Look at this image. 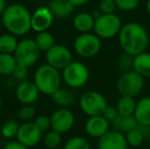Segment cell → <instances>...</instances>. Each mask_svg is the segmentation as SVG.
Returning <instances> with one entry per match:
<instances>
[{
    "label": "cell",
    "mask_w": 150,
    "mask_h": 149,
    "mask_svg": "<svg viewBox=\"0 0 150 149\" xmlns=\"http://www.w3.org/2000/svg\"><path fill=\"white\" fill-rule=\"evenodd\" d=\"M117 7L122 11H133L140 4V0H115Z\"/></svg>",
    "instance_id": "cell-31"
},
{
    "label": "cell",
    "mask_w": 150,
    "mask_h": 149,
    "mask_svg": "<svg viewBox=\"0 0 150 149\" xmlns=\"http://www.w3.org/2000/svg\"><path fill=\"white\" fill-rule=\"evenodd\" d=\"M18 45L16 36L12 34H3L0 36V53L14 54Z\"/></svg>",
    "instance_id": "cell-25"
},
{
    "label": "cell",
    "mask_w": 150,
    "mask_h": 149,
    "mask_svg": "<svg viewBox=\"0 0 150 149\" xmlns=\"http://www.w3.org/2000/svg\"><path fill=\"white\" fill-rule=\"evenodd\" d=\"M20 124L16 119H8L2 125L1 127V135L5 139H12L16 137L18 129H20Z\"/></svg>",
    "instance_id": "cell-28"
},
{
    "label": "cell",
    "mask_w": 150,
    "mask_h": 149,
    "mask_svg": "<svg viewBox=\"0 0 150 149\" xmlns=\"http://www.w3.org/2000/svg\"><path fill=\"white\" fill-rule=\"evenodd\" d=\"M62 80L71 89H79L88 83L90 78L89 68L82 61H71L62 70Z\"/></svg>",
    "instance_id": "cell-4"
},
{
    "label": "cell",
    "mask_w": 150,
    "mask_h": 149,
    "mask_svg": "<svg viewBox=\"0 0 150 149\" xmlns=\"http://www.w3.org/2000/svg\"><path fill=\"white\" fill-rule=\"evenodd\" d=\"M75 7L69 0H51L49 8L53 16L58 18H67L73 14Z\"/></svg>",
    "instance_id": "cell-19"
},
{
    "label": "cell",
    "mask_w": 150,
    "mask_h": 149,
    "mask_svg": "<svg viewBox=\"0 0 150 149\" xmlns=\"http://www.w3.org/2000/svg\"><path fill=\"white\" fill-rule=\"evenodd\" d=\"M126 135L115 130H109L98 139V149H128Z\"/></svg>",
    "instance_id": "cell-15"
},
{
    "label": "cell",
    "mask_w": 150,
    "mask_h": 149,
    "mask_svg": "<svg viewBox=\"0 0 150 149\" xmlns=\"http://www.w3.org/2000/svg\"><path fill=\"white\" fill-rule=\"evenodd\" d=\"M73 25L74 28L81 34L91 33L94 30L95 18L89 12H80L74 16Z\"/></svg>",
    "instance_id": "cell-18"
},
{
    "label": "cell",
    "mask_w": 150,
    "mask_h": 149,
    "mask_svg": "<svg viewBox=\"0 0 150 149\" xmlns=\"http://www.w3.org/2000/svg\"><path fill=\"white\" fill-rule=\"evenodd\" d=\"M102 115L111 124V121H113L117 117H119V112H117V109L115 106L107 105V107L104 109Z\"/></svg>",
    "instance_id": "cell-36"
},
{
    "label": "cell",
    "mask_w": 150,
    "mask_h": 149,
    "mask_svg": "<svg viewBox=\"0 0 150 149\" xmlns=\"http://www.w3.org/2000/svg\"><path fill=\"white\" fill-rule=\"evenodd\" d=\"M3 149H30L27 146H25L24 144H22L21 142L16 141H10L8 143H6V145L4 146Z\"/></svg>",
    "instance_id": "cell-38"
},
{
    "label": "cell",
    "mask_w": 150,
    "mask_h": 149,
    "mask_svg": "<svg viewBox=\"0 0 150 149\" xmlns=\"http://www.w3.org/2000/svg\"><path fill=\"white\" fill-rule=\"evenodd\" d=\"M63 149H91V147L86 138L82 136H75L65 142Z\"/></svg>",
    "instance_id": "cell-30"
},
{
    "label": "cell",
    "mask_w": 150,
    "mask_h": 149,
    "mask_svg": "<svg viewBox=\"0 0 150 149\" xmlns=\"http://www.w3.org/2000/svg\"><path fill=\"white\" fill-rule=\"evenodd\" d=\"M47 64L58 71H62L73 61V54L67 47L60 44H55L45 54Z\"/></svg>",
    "instance_id": "cell-10"
},
{
    "label": "cell",
    "mask_w": 150,
    "mask_h": 149,
    "mask_svg": "<svg viewBox=\"0 0 150 149\" xmlns=\"http://www.w3.org/2000/svg\"><path fill=\"white\" fill-rule=\"evenodd\" d=\"M149 27H150V25H149Z\"/></svg>",
    "instance_id": "cell-44"
},
{
    "label": "cell",
    "mask_w": 150,
    "mask_h": 149,
    "mask_svg": "<svg viewBox=\"0 0 150 149\" xmlns=\"http://www.w3.org/2000/svg\"><path fill=\"white\" fill-rule=\"evenodd\" d=\"M34 124L36 125V127L43 133V132H47L49 129H51V123H50V117L47 115H38L37 117H35Z\"/></svg>",
    "instance_id": "cell-33"
},
{
    "label": "cell",
    "mask_w": 150,
    "mask_h": 149,
    "mask_svg": "<svg viewBox=\"0 0 150 149\" xmlns=\"http://www.w3.org/2000/svg\"><path fill=\"white\" fill-rule=\"evenodd\" d=\"M55 149H63V148H60V147H58V148H55Z\"/></svg>",
    "instance_id": "cell-43"
},
{
    "label": "cell",
    "mask_w": 150,
    "mask_h": 149,
    "mask_svg": "<svg viewBox=\"0 0 150 149\" xmlns=\"http://www.w3.org/2000/svg\"><path fill=\"white\" fill-rule=\"evenodd\" d=\"M43 133L36 127L34 123H27L23 124L20 126L18 135H16V140L24 144L25 146L31 148L34 146L38 145L43 139Z\"/></svg>",
    "instance_id": "cell-12"
},
{
    "label": "cell",
    "mask_w": 150,
    "mask_h": 149,
    "mask_svg": "<svg viewBox=\"0 0 150 149\" xmlns=\"http://www.w3.org/2000/svg\"><path fill=\"white\" fill-rule=\"evenodd\" d=\"M145 128L146 127H142V126L138 125L137 128H135L132 131L125 134L129 145L133 146V147H138V146H140L143 143L145 136H146V133L144 132Z\"/></svg>",
    "instance_id": "cell-26"
},
{
    "label": "cell",
    "mask_w": 150,
    "mask_h": 149,
    "mask_svg": "<svg viewBox=\"0 0 150 149\" xmlns=\"http://www.w3.org/2000/svg\"><path fill=\"white\" fill-rule=\"evenodd\" d=\"M146 10L150 14V0H147V2H146Z\"/></svg>",
    "instance_id": "cell-41"
},
{
    "label": "cell",
    "mask_w": 150,
    "mask_h": 149,
    "mask_svg": "<svg viewBox=\"0 0 150 149\" xmlns=\"http://www.w3.org/2000/svg\"><path fill=\"white\" fill-rule=\"evenodd\" d=\"M117 4L115 0H100L98 4V10L102 14L115 13L117 9Z\"/></svg>",
    "instance_id": "cell-32"
},
{
    "label": "cell",
    "mask_w": 150,
    "mask_h": 149,
    "mask_svg": "<svg viewBox=\"0 0 150 149\" xmlns=\"http://www.w3.org/2000/svg\"><path fill=\"white\" fill-rule=\"evenodd\" d=\"M111 126L115 131L127 134L128 132L132 131L133 129L138 127V123L135 119L134 115H132V117H122V115L119 114V117L115 121H111Z\"/></svg>",
    "instance_id": "cell-22"
},
{
    "label": "cell",
    "mask_w": 150,
    "mask_h": 149,
    "mask_svg": "<svg viewBox=\"0 0 150 149\" xmlns=\"http://www.w3.org/2000/svg\"><path fill=\"white\" fill-rule=\"evenodd\" d=\"M133 59H134V56L124 52V54L120 56L119 62H117L120 70L124 71V72L133 70Z\"/></svg>",
    "instance_id": "cell-34"
},
{
    "label": "cell",
    "mask_w": 150,
    "mask_h": 149,
    "mask_svg": "<svg viewBox=\"0 0 150 149\" xmlns=\"http://www.w3.org/2000/svg\"><path fill=\"white\" fill-rule=\"evenodd\" d=\"M16 66H18V61L13 54L0 53V75H13Z\"/></svg>",
    "instance_id": "cell-24"
},
{
    "label": "cell",
    "mask_w": 150,
    "mask_h": 149,
    "mask_svg": "<svg viewBox=\"0 0 150 149\" xmlns=\"http://www.w3.org/2000/svg\"><path fill=\"white\" fill-rule=\"evenodd\" d=\"M145 78L134 70L124 72L117 81V90L120 96L136 97L140 94L145 85Z\"/></svg>",
    "instance_id": "cell-5"
},
{
    "label": "cell",
    "mask_w": 150,
    "mask_h": 149,
    "mask_svg": "<svg viewBox=\"0 0 150 149\" xmlns=\"http://www.w3.org/2000/svg\"><path fill=\"white\" fill-rule=\"evenodd\" d=\"M6 7H7V5H6L5 0H0V16L3 14V12L5 11Z\"/></svg>",
    "instance_id": "cell-40"
},
{
    "label": "cell",
    "mask_w": 150,
    "mask_h": 149,
    "mask_svg": "<svg viewBox=\"0 0 150 149\" xmlns=\"http://www.w3.org/2000/svg\"><path fill=\"white\" fill-rule=\"evenodd\" d=\"M18 115L21 119L24 121H30V119H34L36 115V109L32 107L31 105H25L20 108L18 112Z\"/></svg>",
    "instance_id": "cell-35"
},
{
    "label": "cell",
    "mask_w": 150,
    "mask_h": 149,
    "mask_svg": "<svg viewBox=\"0 0 150 149\" xmlns=\"http://www.w3.org/2000/svg\"><path fill=\"white\" fill-rule=\"evenodd\" d=\"M40 52L41 50L36 44L35 39L28 38L18 42V48L13 55L18 61V64L30 68L38 61L40 57Z\"/></svg>",
    "instance_id": "cell-9"
},
{
    "label": "cell",
    "mask_w": 150,
    "mask_h": 149,
    "mask_svg": "<svg viewBox=\"0 0 150 149\" xmlns=\"http://www.w3.org/2000/svg\"><path fill=\"white\" fill-rule=\"evenodd\" d=\"M35 42L38 47H39V49L44 52H47L50 48L55 45L54 37L52 36L51 33H49L48 31L38 33L37 36L35 38Z\"/></svg>",
    "instance_id": "cell-27"
},
{
    "label": "cell",
    "mask_w": 150,
    "mask_h": 149,
    "mask_svg": "<svg viewBox=\"0 0 150 149\" xmlns=\"http://www.w3.org/2000/svg\"><path fill=\"white\" fill-rule=\"evenodd\" d=\"M40 91L36 84L31 81H22L16 90V99L24 105H31L39 98Z\"/></svg>",
    "instance_id": "cell-14"
},
{
    "label": "cell",
    "mask_w": 150,
    "mask_h": 149,
    "mask_svg": "<svg viewBox=\"0 0 150 149\" xmlns=\"http://www.w3.org/2000/svg\"><path fill=\"white\" fill-rule=\"evenodd\" d=\"M1 109H2V99L0 97V112H1Z\"/></svg>",
    "instance_id": "cell-42"
},
{
    "label": "cell",
    "mask_w": 150,
    "mask_h": 149,
    "mask_svg": "<svg viewBox=\"0 0 150 149\" xmlns=\"http://www.w3.org/2000/svg\"><path fill=\"white\" fill-rule=\"evenodd\" d=\"M1 22L8 33L14 36H25L32 30V14L22 4L8 5L1 16Z\"/></svg>",
    "instance_id": "cell-2"
},
{
    "label": "cell",
    "mask_w": 150,
    "mask_h": 149,
    "mask_svg": "<svg viewBox=\"0 0 150 149\" xmlns=\"http://www.w3.org/2000/svg\"><path fill=\"white\" fill-rule=\"evenodd\" d=\"M28 68L27 66H22V64H18L13 72V76L16 79L21 80V81H25L28 76Z\"/></svg>",
    "instance_id": "cell-37"
},
{
    "label": "cell",
    "mask_w": 150,
    "mask_h": 149,
    "mask_svg": "<svg viewBox=\"0 0 150 149\" xmlns=\"http://www.w3.org/2000/svg\"><path fill=\"white\" fill-rule=\"evenodd\" d=\"M79 105L81 110L88 117L102 115L104 109L107 107V100L100 92L87 91L80 97Z\"/></svg>",
    "instance_id": "cell-7"
},
{
    "label": "cell",
    "mask_w": 150,
    "mask_h": 149,
    "mask_svg": "<svg viewBox=\"0 0 150 149\" xmlns=\"http://www.w3.org/2000/svg\"><path fill=\"white\" fill-rule=\"evenodd\" d=\"M137 102L135 101L134 97L129 96H120V99L117 102V109L120 115L122 117H132L134 115L135 109H136Z\"/></svg>",
    "instance_id": "cell-23"
},
{
    "label": "cell",
    "mask_w": 150,
    "mask_h": 149,
    "mask_svg": "<svg viewBox=\"0 0 150 149\" xmlns=\"http://www.w3.org/2000/svg\"><path fill=\"white\" fill-rule=\"evenodd\" d=\"M51 130L60 134L69 132L75 124V115L69 108H58L50 115Z\"/></svg>",
    "instance_id": "cell-11"
},
{
    "label": "cell",
    "mask_w": 150,
    "mask_h": 149,
    "mask_svg": "<svg viewBox=\"0 0 150 149\" xmlns=\"http://www.w3.org/2000/svg\"><path fill=\"white\" fill-rule=\"evenodd\" d=\"M61 80L62 77L59 71L46 64L36 70L33 82L38 87L40 93L51 96L60 88Z\"/></svg>",
    "instance_id": "cell-3"
},
{
    "label": "cell",
    "mask_w": 150,
    "mask_h": 149,
    "mask_svg": "<svg viewBox=\"0 0 150 149\" xmlns=\"http://www.w3.org/2000/svg\"><path fill=\"white\" fill-rule=\"evenodd\" d=\"M51 98L58 106L67 108L76 102V95L71 88H59L54 94L51 95Z\"/></svg>",
    "instance_id": "cell-20"
},
{
    "label": "cell",
    "mask_w": 150,
    "mask_h": 149,
    "mask_svg": "<svg viewBox=\"0 0 150 149\" xmlns=\"http://www.w3.org/2000/svg\"><path fill=\"white\" fill-rule=\"evenodd\" d=\"M134 117L139 126L150 127V97H143L137 102Z\"/></svg>",
    "instance_id": "cell-17"
},
{
    "label": "cell",
    "mask_w": 150,
    "mask_h": 149,
    "mask_svg": "<svg viewBox=\"0 0 150 149\" xmlns=\"http://www.w3.org/2000/svg\"><path fill=\"white\" fill-rule=\"evenodd\" d=\"M101 47V38H99L95 33L81 34L76 38L74 42V49L76 53L85 58H90L97 55L100 52Z\"/></svg>",
    "instance_id": "cell-8"
},
{
    "label": "cell",
    "mask_w": 150,
    "mask_h": 149,
    "mask_svg": "<svg viewBox=\"0 0 150 149\" xmlns=\"http://www.w3.org/2000/svg\"><path fill=\"white\" fill-rule=\"evenodd\" d=\"M69 1L71 2L74 6H82V5H84V4L88 3L90 0H69Z\"/></svg>",
    "instance_id": "cell-39"
},
{
    "label": "cell",
    "mask_w": 150,
    "mask_h": 149,
    "mask_svg": "<svg viewBox=\"0 0 150 149\" xmlns=\"http://www.w3.org/2000/svg\"><path fill=\"white\" fill-rule=\"evenodd\" d=\"M117 38L125 53L132 56H136L146 51L149 44V35L147 30L144 26L135 22L122 25Z\"/></svg>",
    "instance_id": "cell-1"
},
{
    "label": "cell",
    "mask_w": 150,
    "mask_h": 149,
    "mask_svg": "<svg viewBox=\"0 0 150 149\" xmlns=\"http://www.w3.org/2000/svg\"><path fill=\"white\" fill-rule=\"evenodd\" d=\"M62 134L58 133L53 130H50L47 133L44 135L43 137V143L44 145L49 149H55L58 148L60 146L61 142H62V137H61Z\"/></svg>",
    "instance_id": "cell-29"
},
{
    "label": "cell",
    "mask_w": 150,
    "mask_h": 149,
    "mask_svg": "<svg viewBox=\"0 0 150 149\" xmlns=\"http://www.w3.org/2000/svg\"><path fill=\"white\" fill-rule=\"evenodd\" d=\"M133 70L141 75L143 78H150V53L142 52L134 56L133 59Z\"/></svg>",
    "instance_id": "cell-21"
},
{
    "label": "cell",
    "mask_w": 150,
    "mask_h": 149,
    "mask_svg": "<svg viewBox=\"0 0 150 149\" xmlns=\"http://www.w3.org/2000/svg\"><path fill=\"white\" fill-rule=\"evenodd\" d=\"M110 123L103 115L89 117L85 123V131L90 137L101 138L109 131Z\"/></svg>",
    "instance_id": "cell-16"
},
{
    "label": "cell",
    "mask_w": 150,
    "mask_h": 149,
    "mask_svg": "<svg viewBox=\"0 0 150 149\" xmlns=\"http://www.w3.org/2000/svg\"><path fill=\"white\" fill-rule=\"evenodd\" d=\"M122 27L120 16L115 13L102 14L95 18V25L93 32L101 39H111L119 36Z\"/></svg>",
    "instance_id": "cell-6"
},
{
    "label": "cell",
    "mask_w": 150,
    "mask_h": 149,
    "mask_svg": "<svg viewBox=\"0 0 150 149\" xmlns=\"http://www.w3.org/2000/svg\"><path fill=\"white\" fill-rule=\"evenodd\" d=\"M54 16L49 7L40 6L32 13V30L37 33L47 31L53 24Z\"/></svg>",
    "instance_id": "cell-13"
}]
</instances>
